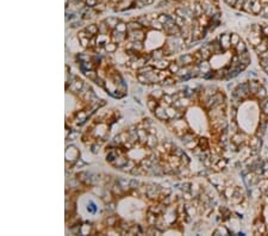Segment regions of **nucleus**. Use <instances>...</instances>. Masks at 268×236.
Here are the masks:
<instances>
[{
	"label": "nucleus",
	"instance_id": "8",
	"mask_svg": "<svg viewBox=\"0 0 268 236\" xmlns=\"http://www.w3.org/2000/svg\"><path fill=\"white\" fill-rule=\"evenodd\" d=\"M230 36H231V45H232V47H236V45L238 44V42L241 41L240 36H238L237 34H232V35H230Z\"/></svg>",
	"mask_w": 268,
	"mask_h": 236
},
{
	"label": "nucleus",
	"instance_id": "5",
	"mask_svg": "<svg viewBox=\"0 0 268 236\" xmlns=\"http://www.w3.org/2000/svg\"><path fill=\"white\" fill-rule=\"evenodd\" d=\"M248 84H249V90H250V92H252V93H257V91H259V88L261 87L260 82H257V81H255V80L249 81Z\"/></svg>",
	"mask_w": 268,
	"mask_h": 236
},
{
	"label": "nucleus",
	"instance_id": "19",
	"mask_svg": "<svg viewBox=\"0 0 268 236\" xmlns=\"http://www.w3.org/2000/svg\"><path fill=\"white\" fill-rule=\"evenodd\" d=\"M262 32L268 37V25H265L263 26V29H262Z\"/></svg>",
	"mask_w": 268,
	"mask_h": 236
},
{
	"label": "nucleus",
	"instance_id": "15",
	"mask_svg": "<svg viewBox=\"0 0 268 236\" xmlns=\"http://www.w3.org/2000/svg\"><path fill=\"white\" fill-rule=\"evenodd\" d=\"M156 106H157V103L155 102V100H149L148 102V107H149V109H150V110H155L156 109Z\"/></svg>",
	"mask_w": 268,
	"mask_h": 236
},
{
	"label": "nucleus",
	"instance_id": "13",
	"mask_svg": "<svg viewBox=\"0 0 268 236\" xmlns=\"http://www.w3.org/2000/svg\"><path fill=\"white\" fill-rule=\"evenodd\" d=\"M116 27H117V31H119V32H126V29H127L126 25L123 23H119Z\"/></svg>",
	"mask_w": 268,
	"mask_h": 236
},
{
	"label": "nucleus",
	"instance_id": "10",
	"mask_svg": "<svg viewBox=\"0 0 268 236\" xmlns=\"http://www.w3.org/2000/svg\"><path fill=\"white\" fill-rule=\"evenodd\" d=\"M86 31L87 32H89V34H97L98 32V26L95 25V24H92V25H89V26H87V29H86Z\"/></svg>",
	"mask_w": 268,
	"mask_h": 236
},
{
	"label": "nucleus",
	"instance_id": "12",
	"mask_svg": "<svg viewBox=\"0 0 268 236\" xmlns=\"http://www.w3.org/2000/svg\"><path fill=\"white\" fill-rule=\"evenodd\" d=\"M259 16H260V17H268V4L262 6V8H261V11H260Z\"/></svg>",
	"mask_w": 268,
	"mask_h": 236
},
{
	"label": "nucleus",
	"instance_id": "6",
	"mask_svg": "<svg viewBox=\"0 0 268 236\" xmlns=\"http://www.w3.org/2000/svg\"><path fill=\"white\" fill-rule=\"evenodd\" d=\"M235 49H236V53H237V54H242V53L247 51V47H245V44H244L242 41L238 42V44L235 47Z\"/></svg>",
	"mask_w": 268,
	"mask_h": 236
},
{
	"label": "nucleus",
	"instance_id": "2",
	"mask_svg": "<svg viewBox=\"0 0 268 236\" xmlns=\"http://www.w3.org/2000/svg\"><path fill=\"white\" fill-rule=\"evenodd\" d=\"M154 112H155V116L158 118V119L165 121V119H168V118H169V116L167 115V112L162 109V107H156V109L154 110Z\"/></svg>",
	"mask_w": 268,
	"mask_h": 236
},
{
	"label": "nucleus",
	"instance_id": "11",
	"mask_svg": "<svg viewBox=\"0 0 268 236\" xmlns=\"http://www.w3.org/2000/svg\"><path fill=\"white\" fill-rule=\"evenodd\" d=\"M105 49H106V51H108V53H113V51L117 50V44H116V43H114V44H107V43H106Z\"/></svg>",
	"mask_w": 268,
	"mask_h": 236
},
{
	"label": "nucleus",
	"instance_id": "18",
	"mask_svg": "<svg viewBox=\"0 0 268 236\" xmlns=\"http://www.w3.org/2000/svg\"><path fill=\"white\" fill-rule=\"evenodd\" d=\"M138 185H140V182L136 181V180H131V181H130V187H134V189H135V187H137Z\"/></svg>",
	"mask_w": 268,
	"mask_h": 236
},
{
	"label": "nucleus",
	"instance_id": "20",
	"mask_svg": "<svg viewBox=\"0 0 268 236\" xmlns=\"http://www.w3.org/2000/svg\"><path fill=\"white\" fill-rule=\"evenodd\" d=\"M114 220H116V218H110V220H107V223H108V224H113V223H114Z\"/></svg>",
	"mask_w": 268,
	"mask_h": 236
},
{
	"label": "nucleus",
	"instance_id": "3",
	"mask_svg": "<svg viewBox=\"0 0 268 236\" xmlns=\"http://www.w3.org/2000/svg\"><path fill=\"white\" fill-rule=\"evenodd\" d=\"M255 50H256V53H257V54H261V53H263V51L268 50V42H267V41H262V42H260L259 44H257V45L255 47Z\"/></svg>",
	"mask_w": 268,
	"mask_h": 236
},
{
	"label": "nucleus",
	"instance_id": "1",
	"mask_svg": "<svg viewBox=\"0 0 268 236\" xmlns=\"http://www.w3.org/2000/svg\"><path fill=\"white\" fill-rule=\"evenodd\" d=\"M219 39H221V44H222L223 49H225V50H226V49L230 48V45H231V36L230 35L225 34V35L221 36Z\"/></svg>",
	"mask_w": 268,
	"mask_h": 236
},
{
	"label": "nucleus",
	"instance_id": "4",
	"mask_svg": "<svg viewBox=\"0 0 268 236\" xmlns=\"http://www.w3.org/2000/svg\"><path fill=\"white\" fill-rule=\"evenodd\" d=\"M179 61H180L181 63H184V64H191V63H193L194 58H193V56H192V55L187 54V55L181 56L180 58H179Z\"/></svg>",
	"mask_w": 268,
	"mask_h": 236
},
{
	"label": "nucleus",
	"instance_id": "17",
	"mask_svg": "<svg viewBox=\"0 0 268 236\" xmlns=\"http://www.w3.org/2000/svg\"><path fill=\"white\" fill-rule=\"evenodd\" d=\"M217 165H218L219 168H223V167H225V165H226V161L225 160H219V161L217 162Z\"/></svg>",
	"mask_w": 268,
	"mask_h": 236
},
{
	"label": "nucleus",
	"instance_id": "7",
	"mask_svg": "<svg viewBox=\"0 0 268 236\" xmlns=\"http://www.w3.org/2000/svg\"><path fill=\"white\" fill-rule=\"evenodd\" d=\"M257 97H259V99L261 100V99H265V98H267V92H266V90H265V87H260L259 88V91H257Z\"/></svg>",
	"mask_w": 268,
	"mask_h": 236
},
{
	"label": "nucleus",
	"instance_id": "16",
	"mask_svg": "<svg viewBox=\"0 0 268 236\" xmlns=\"http://www.w3.org/2000/svg\"><path fill=\"white\" fill-rule=\"evenodd\" d=\"M259 57H260V60H268V50L259 54Z\"/></svg>",
	"mask_w": 268,
	"mask_h": 236
},
{
	"label": "nucleus",
	"instance_id": "14",
	"mask_svg": "<svg viewBox=\"0 0 268 236\" xmlns=\"http://www.w3.org/2000/svg\"><path fill=\"white\" fill-rule=\"evenodd\" d=\"M260 64H261V67L263 68V71L268 74V60H261V61H260Z\"/></svg>",
	"mask_w": 268,
	"mask_h": 236
},
{
	"label": "nucleus",
	"instance_id": "9",
	"mask_svg": "<svg viewBox=\"0 0 268 236\" xmlns=\"http://www.w3.org/2000/svg\"><path fill=\"white\" fill-rule=\"evenodd\" d=\"M106 24L110 25L111 27H114V26H117L119 23H118V19H116V18H108V19H106Z\"/></svg>",
	"mask_w": 268,
	"mask_h": 236
}]
</instances>
